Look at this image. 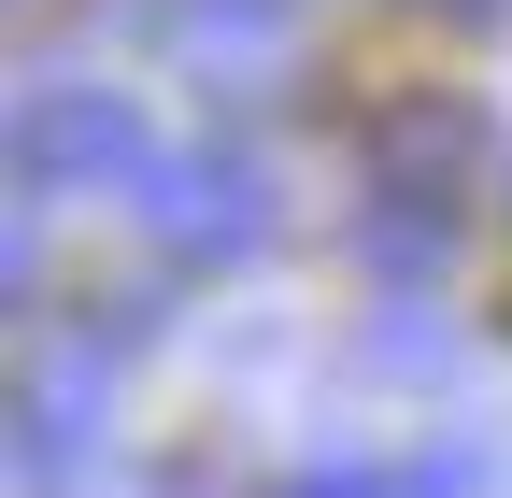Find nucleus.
<instances>
[{"label":"nucleus","mask_w":512,"mask_h":498,"mask_svg":"<svg viewBox=\"0 0 512 498\" xmlns=\"http://www.w3.org/2000/svg\"><path fill=\"white\" fill-rule=\"evenodd\" d=\"M15 185L29 200H114V185H157V143H143V114H128V86H100V72H43L15 86Z\"/></svg>","instance_id":"obj_1"},{"label":"nucleus","mask_w":512,"mask_h":498,"mask_svg":"<svg viewBox=\"0 0 512 498\" xmlns=\"http://www.w3.org/2000/svg\"><path fill=\"white\" fill-rule=\"evenodd\" d=\"M271 228H285V185H271V157L256 143H171L157 157V185H143V242L171 271H242V257H271Z\"/></svg>","instance_id":"obj_2"},{"label":"nucleus","mask_w":512,"mask_h":498,"mask_svg":"<svg viewBox=\"0 0 512 498\" xmlns=\"http://www.w3.org/2000/svg\"><path fill=\"white\" fill-rule=\"evenodd\" d=\"M114 370H128V342H100V328H29V356H15V484L29 498H57L100 442H114Z\"/></svg>","instance_id":"obj_3"},{"label":"nucleus","mask_w":512,"mask_h":498,"mask_svg":"<svg viewBox=\"0 0 512 498\" xmlns=\"http://www.w3.org/2000/svg\"><path fill=\"white\" fill-rule=\"evenodd\" d=\"M100 15H128L157 57H185L214 100H271L285 72H299V0H100Z\"/></svg>","instance_id":"obj_4"},{"label":"nucleus","mask_w":512,"mask_h":498,"mask_svg":"<svg viewBox=\"0 0 512 498\" xmlns=\"http://www.w3.org/2000/svg\"><path fill=\"white\" fill-rule=\"evenodd\" d=\"M470 157H484L470 100H456V86H413V100H384V114H370L356 185H370V200H441V214H456V200H470Z\"/></svg>","instance_id":"obj_5"},{"label":"nucleus","mask_w":512,"mask_h":498,"mask_svg":"<svg viewBox=\"0 0 512 498\" xmlns=\"http://www.w3.org/2000/svg\"><path fill=\"white\" fill-rule=\"evenodd\" d=\"M356 257L384 285H427V271H456V214L441 200H356Z\"/></svg>","instance_id":"obj_6"},{"label":"nucleus","mask_w":512,"mask_h":498,"mask_svg":"<svg viewBox=\"0 0 512 498\" xmlns=\"http://www.w3.org/2000/svg\"><path fill=\"white\" fill-rule=\"evenodd\" d=\"M484 484H498V456L470 442V427H441V442H427V456L399 470V498H484Z\"/></svg>","instance_id":"obj_7"},{"label":"nucleus","mask_w":512,"mask_h":498,"mask_svg":"<svg viewBox=\"0 0 512 498\" xmlns=\"http://www.w3.org/2000/svg\"><path fill=\"white\" fill-rule=\"evenodd\" d=\"M370 370H456V328H441V314H413V299H399V314L370 328Z\"/></svg>","instance_id":"obj_8"},{"label":"nucleus","mask_w":512,"mask_h":498,"mask_svg":"<svg viewBox=\"0 0 512 498\" xmlns=\"http://www.w3.org/2000/svg\"><path fill=\"white\" fill-rule=\"evenodd\" d=\"M285 498H399V470H356V456H313Z\"/></svg>","instance_id":"obj_9"},{"label":"nucleus","mask_w":512,"mask_h":498,"mask_svg":"<svg viewBox=\"0 0 512 498\" xmlns=\"http://www.w3.org/2000/svg\"><path fill=\"white\" fill-rule=\"evenodd\" d=\"M441 15H512V0H441Z\"/></svg>","instance_id":"obj_10"}]
</instances>
